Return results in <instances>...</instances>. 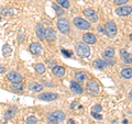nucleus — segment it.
<instances>
[{
	"label": "nucleus",
	"mask_w": 132,
	"mask_h": 124,
	"mask_svg": "<svg viewBox=\"0 0 132 124\" xmlns=\"http://www.w3.org/2000/svg\"><path fill=\"white\" fill-rule=\"evenodd\" d=\"M65 119V114L63 111H54L47 115V123L48 124H57L61 123Z\"/></svg>",
	"instance_id": "f257e3e1"
},
{
	"label": "nucleus",
	"mask_w": 132,
	"mask_h": 124,
	"mask_svg": "<svg viewBox=\"0 0 132 124\" xmlns=\"http://www.w3.org/2000/svg\"><path fill=\"white\" fill-rule=\"evenodd\" d=\"M57 29H59L60 32L63 33V34H68L69 30H71L68 20L67 19H59V21H57Z\"/></svg>",
	"instance_id": "f03ea898"
},
{
	"label": "nucleus",
	"mask_w": 132,
	"mask_h": 124,
	"mask_svg": "<svg viewBox=\"0 0 132 124\" xmlns=\"http://www.w3.org/2000/svg\"><path fill=\"white\" fill-rule=\"evenodd\" d=\"M76 49H77V54L80 57H88L90 55V48L85 43H78Z\"/></svg>",
	"instance_id": "7ed1b4c3"
},
{
	"label": "nucleus",
	"mask_w": 132,
	"mask_h": 124,
	"mask_svg": "<svg viewBox=\"0 0 132 124\" xmlns=\"http://www.w3.org/2000/svg\"><path fill=\"white\" fill-rule=\"evenodd\" d=\"M74 24L79 29V30H89L90 29V23L88 21H86L82 18H75L74 19Z\"/></svg>",
	"instance_id": "20e7f679"
},
{
	"label": "nucleus",
	"mask_w": 132,
	"mask_h": 124,
	"mask_svg": "<svg viewBox=\"0 0 132 124\" xmlns=\"http://www.w3.org/2000/svg\"><path fill=\"white\" fill-rule=\"evenodd\" d=\"M105 32H106L107 35L110 36V38H113V36L117 34V25L114 24L113 21L107 22L106 26H105Z\"/></svg>",
	"instance_id": "39448f33"
},
{
	"label": "nucleus",
	"mask_w": 132,
	"mask_h": 124,
	"mask_svg": "<svg viewBox=\"0 0 132 124\" xmlns=\"http://www.w3.org/2000/svg\"><path fill=\"white\" fill-rule=\"evenodd\" d=\"M7 78H8V80H10L12 82V84H21L22 82V76L20 75L19 73L13 72V70L8 73Z\"/></svg>",
	"instance_id": "423d86ee"
},
{
	"label": "nucleus",
	"mask_w": 132,
	"mask_h": 124,
	"mask_svg": "<svg viewBox=\"0 0 132 124\" xmlns=\"http://www.w3.org/2000/svg\"><path fill=\"white\" fill-rule=\"evenodd\" d=\"M113 57H114V49L112 47H108L104 52V58L106 59V63L107 64H113L114 63Z\"/></svg>",
	"instance_id": "0eeeda50"
},
{
	"label": "nucleus",
	"mask_w": 132,
	"mask_h": 124,
	"mask_svg": "<svg viewBox=\"0 0 132 124\" xmlns=\"http://www.w3.org/2000/svg\"><path fill=\"white\" fill-rule=\"evenodd\" d=\"M38 98L40 100H44V101H54L59 98V94L54 92H44V93L39 94Z\"/></svg>",
	"instance_id": "6e6552de"
},
{
	"label": "nucleus",
	"mask_w": 132,
	"mask_h": 124,
	"mask_svg": "<svg viewBox=\"0 0 132 124\" xmlns=\"http://www.w3.org/2000/svg\"><path fill=\"white\" fill-rule=\"evenodd\" d=\"M84 15L87 19H89L92 22H97L98 21V15L93 9H85L84 10Z\"/></svg>",
	"instance_id": "1a4fd4ad"
},
{
	"label": "nucleus",
	"mask_w": 132,
	"mask_h": 124,
	"mask_svg": "<svg viewBox=\"0 0 132 124\" xmlns=\"http://www.w3.org/2000/svg\"><path fill=\"white\" fill-rule=\"evenodd\" d=\"M87 90L90 93L97 94L99 92V86L97 84V81L96 80H90L87 84Z\"/></svg>",
	"instance_id": "9d476101"
},
{
	"label": "nucleus",
	"mask_w": 132,
	"mask_h": 124,
	"mask_svg": "<svg viewBox=\"0 0 132 124\" xmlns=\"http://www.w3.org/2000/svg\"><path fill=\"white\" fill-rule=\"evenodd\" d=\"M131 12H132V7H128V6H122L116 10V13L118 15H122V16L129 15Z\"/></svg>",
	"instance_id": "9b49d317"
},
{
	"label": "nucleus",
	"mask_w": 132,
	"mask_h": 124,
	"mask_svg": "<svg viewBox=\"0 0 132 124\" xmlns=\"http://www.w3.org/2000/svg\"><path fill=\"white\" fill-rule=\"evenodd\" d=\"M29 49H30V52L33 55H40L43 51V48L41 46L40 43H32L30 45V47H29Z\"/></svg>",
	"instance_id": "f8f14e48"
},
{
	"label": "nucleus",
	"mask_w": 132,
	"mask_h": 124,
	"mask_svg": "<svg viewBox=\"0 0 132 124\" xmlns=\"http://www.w3.org/2000/svg\"><path fill=\"white\" fill-rule=\"evenodd\" d=\"M45 39L50 42H53V41L56 40V32L53 30L52 28H48L47 30H45Z\"/></svg>",
	"instance_id": "ddd939ff"
},
{
	"label": "nucleus",
	"mask_w": 132,
	"mask_h": 124,
	"mask_svg": "<svg viewBox=\"0 0 132 124\" xmlns=\"http://www.w3.org/2000/svg\"><path fill=\"white\" fill-rule=\"evenodd\" d=\"M82 41L87 44H95L96 43V36L92 33H85L82 35Z\"/></svg>",
	"instance_id": "4468645a"
},
{
	"label": "nucleus",
	"mask_w": 132,
	"mask_h": 124,
	"mask_svg": "<svg viewBox=\"0 0 132 124\" xmlns=\"http://www.w3.org/2000/svg\"><path fill=\"white\" fill-rule=\"evenodd\" d=\"M120 55H121V58H122V60L125 61V63L132 64V54L128 53L127 51H125V49H121V51H120Z\"/></svg>",
	"instance_id": "2eb2a0df"
},
{
	"label": "nucleus",
	"mask_w": 132,
	"mask_h": 124,
	"mask_svg": "<svg viewBox=\"0 0 132 124\" xmlns=\"http://www.w3.org/2000/svg\"><path fill=\"white\" fill-rule=\"evenodd\" d=\"M53 72V75L56 76V77H63L65 75V68L63 67V66H55L54 68L52 69Z\"/></svg>",
	"instance_id": "dca6fc26"
},
{
	"label": "nucleus",
	"mask_w": 132,
	"mask_h": 124,
	"mask_svg": "<svg viewBox=\"0 0 132 124\" xmlns=\"http://www.w3.org/2000/svg\"><path fill=\"white\" fill-rule=\"evenodd\" d=\"M71 90L74 93H76V94L82 93V87L78 84V82H75V81L71 82Z\"/></svg>",
	"instance_id": "f3484780"
},
{
	"label": "nucleus",
	"mask_w": 132,
	"mask_h": 124,
	"mask_svg": "<svg viewBox=\"0 0 132 124\" xmlns=\"http://www.w3.org/2000/svg\"><path fill=\"white\" fill-rule=\"evenodd\" d=\"M36 36L40 40H44L45 39V30L42 24H38L36 25Z\"/></svg>",
	"instance_id": "a211bd4d"
},
{
	"label": "nucleus",
	"mask_w": 132,
	"mask_h": 124,
	"mask_svg": "<svg viewBox=\"0 0 132 124\" xmlns=\"http://www.w3.org/2000/svg\"><path fill=\"white\" fill-rule=\"evenodd\" d=\"M29 89L33 92H40L41 90L43 89V86L38 84V82H31V84L29 85Z\"/></svg>",
	"instance_id": "6ab92c4d"
},
{
	"label": "nucleus",
	"mask_w": 132,
	"mask_h": 124,
	"mask_svg": "<svg viewBox=\"0 0 132 124\" xmlns=\"http://www.w3.org/2000/svg\"><path fill=\"white\" fill-rule=\"evenodd\" d=\"M16 113V108L15 107H10L9 109H8L6 111V113H5V119L6 120H10L13 118V115Z\"/></svg>",
	"instance_id": "aec40b11"
},
{
	"label": "nucleus",
	"mask_w": 132,
	"mask_h": 124,
	"mask_svg": "<svg viewBox=\"0 0 132 124\" xmlns=\"http://www.w3.org/2000/svg\"><path fill=\"white\" fill-rule=\"evenodd\" d=\"M107 64L105 60H101V59H96L94 61V66L96 67L97 69H105L107 67Z\"/></svg>",
	"instance_id": "412c9836"
},
{
	"label": "nucleus",
	"mask_w": 132,
	"mask_h": 124,
	"mask_svg": "<svg viewBox=\"0 0 132 124\" xmlns=\"http://www.w3.org/2000/svg\"><path fill=\"white\" fill-rule=\"evenodd\" d=\"M121 76L126 79H130L132 78V68H123L121 70Z\"/></svg>",
	"instance_id": "4be33fe9"
},
{
	"label": "nucleus",
	"mask_w": 132,
	"mask_h": 124,
	"mask_svg": "<svg viewBox=\"0 0 132 124\" xmlns=\"http://www.w3.org/2000/svg\"><path fill=\"white\" fill-rule=\"evenodd\" d=\"M75 78L77 81H80V82H84L86 80V78H87V75L84 73V72H78L75 74Z\"/></svg>",
	"instance_id": "5701e85b"
},
{
	"label": "nucleus",
	"mask_w": 132,
	"mask_h": 124,
	"mask_svg": "<svg viewBox=\"0 0 132 124\" xmlns=\"http://www.w3.org/2000/svg\"><path fill=\"white\" fill-rule=\"evenodd\" d=\"M2 53H3V56H10L12 53V48L10 47V45L5 44V46L2 47Z\"/></svg>",
	"instance_id": "b1692460"
},
{
	"label": "nucleus",
	"mask_w": 132,
	"mask_h": 124,
	"mask_svg": "<svg viewBox=\"0 0 132 124\" xmlns=\"http://www.w3.org/2000/svg\"><path fill=\"white\" fill-rule=\"evenodd\" d=\"M34 69H35V72L38 73V74H40V75H42V74H44V72H45V66L43 65V64H36L35 66H34Z\"/></svg>",
	"instance_id": "393cba45"
},
{
	"label": "nucleus",
	"mask_w": 132,
	"mask_h": 124,
	"mask_svg": "<svg viewBox=\"0 0 132 124\" xmlns=\"http://www.w3.org/2000/svg\"><path fill=\"white\" fill-rule=\"evenodd\" d=\"M11 88H12V90H14V91H19V92L23 91V86L21 84H12Z\"/></svg>",
	"instance_id": "a878e982"
},
{
	"label": "nucleus",
	"mask_w": 132,
	"mask_h": 124,
	"mask_svg": "<svg viewBox=\"0 0 132 124\" xmlns=\"http://www.w3.org/2000/svg\"><path fill=\"white\" fill-rule=\"evenodd\" d=\"M57 3H59L60 6H62L63 8H65V9H68L69 8V2H68V0H56Z\"/></svg>",
	"instance_id": "bb28decb"
},
{
	"label": "nucleus",
	"mask_w": 132,
	"mask_h": 124,
	"mask_svg": "<svg viewBox=\"0 0 132 124\" xmlns=\"http://www.w3.org/2000/svg\"><path fill=\"white\" fill-rule=\"evenodd\" d=\"M27 124H38V119L35 117H29L27 119Z\"/></svg>",
	"instance_id": "cd10ccee"
},
{
	"label": "nucleus",
	"mask_w": 132,
	"mask_h": 124,
	"mask_svg": "<svg viewBox=\"0 0 132 124\" xmlns=\"http://www.w3.org/2000/svg\"><path fill=\"white\" fill-rule=\"evenodd\" d=\"M1 13L5 15H12L14 13L13 9H1Z\"/></svg>",
	"instance_id": "c85d7f7f"
},
{
	"label": "nucleus",
	"mask_w": 132,
	"mask_h": 124,
	"mask_svg": "<svg viewBox=\"0 0 132 124\" xmlns=\"http://www.w3.org/2000/svg\"><path fill=\"white\" fill-rule=\"evenodd\" d=\"M101 105H99V104H96L95 107H93V112H96V113H99V112H101Z\"/></svg>",
	"instance_id": "c756f323"
},
{
	"label": "nucleus",
	"mask_w": 132,
	"mask_h": 124,
	"mask_svg": "<svg viewBox=\"0 0 132 124\" xmlns=\"http://www.w3.org/2000/svg\"><path fill=\"white\" fill-rule=\"evenodd\" d=\"M129 1V0H114V3L116 5H119V6H123Z\"/></svg>",
	"instance_id": "7c9ffc66"
},
{
	"label": "nucleus",
	"mask_w": 132,
	"mask_h": 124,
	"mask_svg": "<svg viewBox=\"0 0 132 124\" xmlns=\"http://www.w3.org/2000/svg\"><path fill=\"white\" fill-rule=\"evenodd\" d=\"M92 115H93V118H95L96 120H101L102 119V115H100L99 113H96V112H93V111H92Z\"/></svg>",
	"instance_id": "2f4dec72"
},
{
	"label": "nucleus",
	"mask_w": 132,
	"mask_h": 124,
	"mask_svg": "<svg viewBox=\"0 0 132 124\" xmlns=\"http://www.w3.org/2000/svg\"><path fill=\"white\" fill-rule=\"evenodd\" d=\"M62 53L66 56V57H71L72 56V52L71 51H66V49H62Z\"/></svg>",
	"instance_id": "473e14b6"
},
{
	"label": "nucleus",
	"mask_w": 132,
	"mask_h": 124,
	"mask_svg": "<svg viewBox=\"0 0 132 124\" xmlns=\"http://www.w3.org/2000/svg\"><path fill=\"white\" fill-rule=\"evenodd\" d=\"M53 8H54V9L56 10V12H57L59 14H62V13H63V11H62V9H61L60 7H57L56 5H53Z\"/></svg>",
	"instance_id": "72a5a7b5"
},
{
	"label": "nucleus",
	"mask_w": 132,
	"mask_h": 124,
	"mask_svg": "<svg viewBox=\"0 0 132 124\" xmlns=\"http://www.w3.org/2000/svg\"><path fill=\"white\" fill-rule=\"evenodd\" d=\"M67 124H76V123H75V121H74L73 119H69L67 121Z\"/></svg>",
	"instance_id": "f704fd0d"
},
{
	"label": "nucleus",
	"mask_w": 132,
	"mask_h": 124,
	"mask_svg": "<svg viewBox=\"0 0 132 124\" xmlns=\"http://www.w3.org/2000/svg\"><path fill=\"white\" fill-rule=\"evenodd\" d=\"M98 31H99V32H102V33H106V32H105V29H102L101 26H98Z\"/></svg>",
	"instance_id": "c9c22d12"
},
{
	"label": "nucleus",
	"mask_w": 132,
	"mask_h": 124,
	"mask_svg": "<svg viewBox=\"0 0 132 124\" xmlns=\"http://www.w3.org/2000/svg\"><path fill=\"white\" fill-rule=\"evenodd\" d=\"M3 72H5V67H2V66L0 65V74H2Z\"/></svg>",
	"instance_id": "e433bc0d"
},
{
	"label": "nucleus",
	"mask_w": 132,
	"mask_h": 124,
	"mask_svg": "<svg viewBox=\"0 0 132 124\" xmlns=\"http://www.w3.org/2000/svg\"><path fill=\"white\" fill-rule=\"evenodd\" d=\"M129 98H130V99H131V100H132V91H131V92L129 93Z\"/></svg>",
	"instance_id": "4c0bfd02"
},
{
	"label": "nucleus",
	"mask_w": 132,
	"mask_h": 124,
	"mask_svg": "<svg viewBox=\"0 0 132 124\" xmlns=\"http://www.w3.org/2000/svg\"><path fill=\"white\" fill-rule=\"evenodd\" d=\"M130 40H131V41H132V34H131V35H130Z\"/></svg>",
	"instance_id": "58836bf2"
},
{
	"label": "nucleus",
	"mask_w": 132,
	"mask_h": 124,
	"mask_svg": "<svg viewBox=\"0 0 132 124\" xmlns=\"http://www.w3.org/2000/svg\"><path fill=\"white\" fill-rule=\"evenodd\" d=\"M0 21H1V16H0Z\"/></svg>",
	"instance_id": "ea45409f"
},
{
	"label": "nucleus",
	"mask_w": 132,
	"mask_h": 124,
	"mask_svg": "<svg viewBox=\"0 0 132 124\" xmlns=\"http://www.w3.org/2000/svg\"><path fill=\"white\" fill-rule=\"evenodd\" d=\"M1 124H7V123H1Z\"/></svg>",
	"instance_id": "a19ab883"
}]
</instances>
